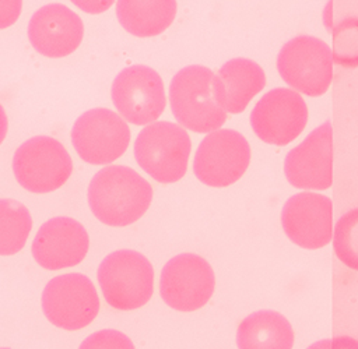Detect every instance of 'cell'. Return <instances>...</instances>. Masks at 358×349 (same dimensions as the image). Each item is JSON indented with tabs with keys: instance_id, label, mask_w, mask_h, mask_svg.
<instances>
[{
	"instance_id": "cell-1",
	"label": "cell",
	"mask_w": 358,
	"mask_h": 349,
	"mask_svg": "<svg viewBox=\"0 0 358 349\" xmlns=\"http://www.w3.org/2000/svg\"><path fill=\"white\" fill-rule=\"evenodd\" d=\"M151 201V184L124 165L101 169L88 186V205L95 218L108 226H127L138 221Z\"/></svg>"
},
{
	"instance_id": "cell-2",
	"label": "cell",
	"mask_w": 358,
	"mask_h": 349,
	"mask_svg": "<svg viewBox=\"0 0 358 349\" xmlns=\"http://www.w3.org/2000/svg\"><path fill=\"white\" fill-rule=\"evenodd\" d=\"M214 73L199 64L179 70L169 85V101L176 121L194 133H211L227 120L214 95Z\"/></svg>"
},
{
	"instance_id": "cell-3",
	"label": "cell",
	"mask_w": 358,
	"mask_h": 349,
	"mask_svg": "<svg viewBox=\"0 0 358 349\" xmlns=\"http://www.w3.org/2000/svg\"><path fill=\"white\" fill-rule=\"evenodd\" d=\"M190 149L189 134L172 121L150 123L138 133L134 142L138 166L154 180L165 184L185 176Z\"/></svg>"
},
{
	"instance_id": "cell-4",
	"label": "cell",
	"mask_w": 358,
	"mask_h": 349,
	"mask_svg": "<svg viewBox=\"0 0 358 349\" xmlns=\"http://www.w3.org/2000/svg\"><path fill=\"white\" fill-rule=\"evenodd\" d=\"M98 282L110 307L134 310L151 299L154 269L147 257L138 251L123 248L102 260L98 267Z\"/></svg>"
},
{
	"instance_id": "cell-5",
	"label": "cell",
	"mask_w": 358,
	"mask_h": 349,
	"mask_svg": "<svg viewBox=\"0 0 358 349\" xmlns=\"http://www.w3.org/2000/svg\"><path fill=\"white\" fill-rule=\"evenodd\" d=\"M13 172L21 187L43 194L60 188L69 180L73 162L62 142L48 135H36L14 152Z\"/></svg>"
},
{
	"instance_id": "cell-6",
	"label": "cell",
	"mask_w": 358,
	"mask_h": 349,
	"mask_svg": "<svg viewBox=\"0 0 358 349\" xmlns=\"http://www.w3.org/2000/svg\"><path fill=\"white\" fill-rule=\"evenodd\" d=\"M277 68L291 88L308 96H320L333 78L331 50L317 38L299 35L281 47Z\"/></svg>"
},
{
	"instance_id": "cell-7",
	"label": "cell",
	"mask_w": 358,
	"mask_h": 349,
	"mask_svg": "<svg viewBox=\"0 0 358 349\" xmlns=\"http://www.w3.org/2000/svg\"><path fill=\"white\" fill-rule=\"evenodd\" d=\"M45 317L62 329L87 327L99 311V297L91 279L83 274H63L52 278L42 292Z\"/></svg>"
},
{
	"instance_id": "cell-8",
	"label": "cell",
	"mask_w": 358,
	"mask_h": 349,
	"mask_svg": "<svg viewBox=\"0 0 358 349\" xmlns=\"http://www.w3.org/2000/svg\"><path fill=\"white\" fill-rule=\"evenodd\" d=\"M71 142L84 162L106 165L126 152L130 142V128L113 110L95 107L84 112L74 121Z\"/></svg>"
},
{
	"instance_id": "cell-9",
	"label": "cell",
	"mask_w": 358,
	"mask_h": 349,
	"mask_svg": "<svg viewBox=\"0 0 358 349\" xmlns=\"http://www.w3.org/2000/svg\"><path fill=\"white\" fill-rule=\"evenodd\" d=\"M250 162V147L246 138L231 128L208 133L200 142L193 172L196 177L211 187H227L238 181Z\"/></svg>"
},
{
	"instance_id": "cell-10",
	"label": "cell",
	"mask_w": 358,
	"mask_h": 349,
	"mask_svg": "<svg viewBox=\"0 0 358 349\" xmlns=\"http://www.w3.org/2000/svg\"><path fill=\"white\" fill-rule=\"evenodd\" d=\"M110 96L119 114L136 126L155 121L166 105L162 78L143 64L123 68L112 82Z\"/></svg>"
},
{
	"instance_id": "cell-11",
	"label": "cell",
	"mask_w": 358,
	"mask_h": 349,
	"mask_svg": "<svg viewBox=\"0 0 358 349\" xmlns=\"http://www.w3.org/2000/svg\"><path fill=\"white\" fill-rule=\"evenodd\" d=\"M214 286L215 276L211 265L193 253L172 257L161 271V297L178 311L201 309L210 300Z\"/></svg>"
},
{
	"instance_id": "cell-12",
	"label": "cell",
	"mask_w": 358,
	"mask_h": 349,
	"mask_svg": "<svg viewBox=\"0 0 358 349\" xmlns=\"http://www.w3.org/2000/svg\"><path fill=\"white\" fill-rule=\"evenodd\" d=\"M308 121V107L302 96L288 88L268 91L253 107L250 124L264 142L287 145L295 140Z\"/></svg>"
},
{
	"instance_id": "cell-13",
	"label": "cell",
	"mask_w": 358,
	"mask_h": 349,
	"mask_svg": "<svg viewBox=\"0 0 358 349\" xmlns=\"http://www.w3.org/2000/svg\"><path fill=\"white\" fill-rule=\"evenodd\" d=\"M287 180L296 188L324 190L333 181V130L330 121L315 128L284 162Z\"/></svg>"
},
{
	"instance_id": "cell-14",
	"label": "cell",
	"mask_w": 358,
	"mask_h": 349,
	"mask_svg": "<svg viewBox=\"0 0 358 349\" xmlns=\"http://www.w3.org/2000/svg\"><path fill=\"white\" fill-rule=\"evenodd\" d=\"M281 223L291 242L302 248H320L331 240L333 205L326 195L299 193L284 204Z\"/></svg>"
},
{
	"instance_id": "cell-15",
	"label": "cell",
	"mask_w": 358,
	"mask_h": 349,
	"mask_svg": "<svg viewBox=\"0 0 358 349\" xmlns=\"http://www.w3.org/2000/svg\"><path fill=\"white\" fill-rule=\"evenodd\" d=\"M90 247L85 228L69 216L46 221L32 242V255L45 269H62L80 264Z\"/></svg>"
},
{
	"instance_id": "cell-16",
	"label": "cell",
	"mask_w": 358,
	"mask_h": 349,
	"mask_svg": "<svg viewBox=\"0 0 358 349\" xmlns=\"http://www.w3.org/2000/svg\"><path fill=\"white\" fill-rule=\"evenodd\" d=\"M84 24L64 4L52 3L34 13L28 24V39L32 47L46 57L71 54L81 43Z\"/></svg>"
},
{
	"instance_id": "cell-17",
	"label": "cell",
	"mask_w": 358,
	"mask_h": 349,
	"mask_svg": "<svg viewBox=\"0 0 358 349\" xmlns=\"http://www.w3.org/2000/svg\"><path fill=\"white\" fill-rule=\"evenodd\" d=\"M214 95L228 113H242L266 84L263 68L249 59H232L214 74Z\"/></svg>"
},
{
	"instance_id": "cell-18",
	"label": "cell",
	"mask_w": 358,
	"mask_h": 349,
	"mask_svg": "<svg viewBox=\"0 0 358 349\" xmlns=\"http://www.w3.org/2000/svg\"><path fill=\"white\" fill-rule=\"evenodd\" d=\"M236 345L239 349H292L294 331L282 314L259 310L239 324Z\"/></svg>"
},
{
	"instance_id": "cell-19",
	"label": "cell",
	"mask_w": 358,
	"mask_h": 349,
	"mask_svg": "<svg viewBox=\"0 0 358 349\" xmlns=\"http://www.w3.org/2000/svg\"><path fill=\"white\" fill-rule=\"evenodd\" d=\"M116 15L131 35L150 38L171 27L176 15V0H117Z\"/></svg>"
},
{
	"instance_id": "cell-20",
	"label": "cell",
	"mask_w": 358,
	"mask_h": 349,
	"mask_svg": "<svg viewBox=\"0 0 358 349\" xmlns=\"http://www.w3.org/2000/svg\"><path fill=\"white\" fill-rule=\"evenodd\" d=\"M32 229L28 208L17 200H0V255H13L24 246Z\"/></svg>"
},
{
	"instance_id": "cell-21",
	"label": "cell",
	"mask_w": 358,
	"mask_h": 349,
	"mask_svg": "<svg viewBox=\"0 0 358 349\" xmlns=\"http://www.w3.org/2000/svg\"><path fill=\"white\" fill-rule=\"evenodd\" d=\"M333 246L338 260L358 271V208L348 211L337 221Z\"/></svg>"
},
{
	"instance_id": "cell-22",
	"label": "cell",
	"mask_w": 358,
	"mask_h": 349,
	"mask_svg": "<svg viewBox=\"0 0 358 349\" xmlns=\"http://www.w3.org/2000/svg\"><path fill=\"white\" fill-rule=\"evenodd\" d=\"M331 56L338 66L358 67V17H348L334 28Z\"/></svg>"
},
{
	"instance_id": "cell-23",
	"label": "cell",
	"mask_w": 358,
	"mask_h": 349,
	"mask_svg": "<svg viewBox=\"0 0 358 349\" xmlns=\"http://www.w3.org/2000/svg\"><path fill=\"white\" fill-rule=\"evenodd\" d=\"M78 349H136L131 339L117 329H101L88 335Z\"/></svg>"
},
{
	"instance_id": "cell-24",
	"label": "cell",
	"mask_w": 358,
	"mask_h": 349,
	"mask_svg": "<svg viewBox=\"0 0 358 349\" xmlns=\"http://www.w3.org/2000/svg\"><path fill=\"white\" fill-rule=\"evenodd\" d=\"M22 0H0V29L11 27L21 14Z\"/></svg>"
},
{
	"instance_id": "cell-25",
	"label": "cell",
	"mask_w": 358,
	"mask_h": 349,
	"mask_svg": "<svg viewBox=\"0 0 358 349\" xmlns=\"http://www.w3.org/2000/svg\"><path fill=\"white\" fill-rule=\"evenodd\" d=\"M308 349H358V339L351 336H336L315 342Z\"/></svg>"
},
{
	"instance_id": "cell-26",
	"label": "cell",
	"mask_w": 358,
	"mask_h": 349,
	"mask_svg": "<svg viewBox=\"0 0 358 349\" xmlns=\"http://www.w3.org/2000/svg\"><path fill=\"white\" fill-rule=\"evenodd\" d=\"M74 6L88 14H101L110 8L115 0H70Z\"/></svg>"
},
{
	"instance_id": "cell-27",
	"label": "cell",
	"mask_w": 358,
	"mask_h": 349,
	"mask_svg": "<svg viewBox=\"0 0 358 349\" xmlns=\"http://www.w3.org/2000/svg\"><path fill=\"white\" fill-rule=\"evenodd\" d=\"M7 130H8V120H7V114L4 107L0 103V144L4 141L6 135H7Z\"/></svg>"
},
{
	"instance_id": "cell-28",
	"label": "cell",
	"mask_w": 358,
	"mask_h": 349,
	"mask_svg": "<svg viewBox=\"0 0 358 349\" xmlns=\"http://www.w3.org/2000/svg\"><path fill=\"white\" fill-rule=\"evenodd\" d=\"M0 349H10V348H0Z\"/></svg>"
}]
</instances>
